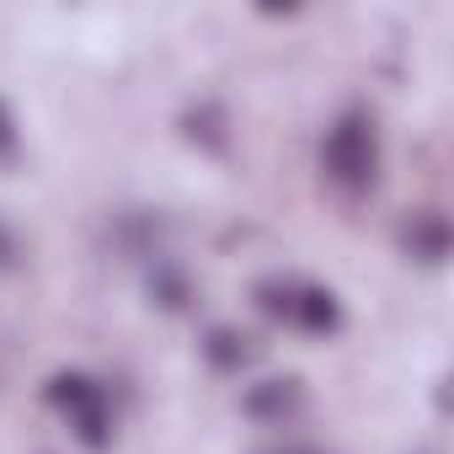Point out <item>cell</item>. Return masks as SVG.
<instances>
[{
	"label": "cell",
	"instance_id": "1",
	"mask_svg": "<svg viewBox=\"0 0 454 454\" xmlns=\"http://www.w3.org/2000/svg\"><path fill=\"white\" fill-rule=\"evenodd\" d=\"M321 171L348 198H358V192L374 187V176H380V129H374L369 113L353 107V113H342L326 129V139H321Z\"/></svg>",
	"mask_w": 454,
	"mask_h": 454
},
{
	"label": "cell",
	"instance_id": "11",
	"mask_svg": "<svg viewBox=\"0 0 454 454\" xmlns=\"http://www.w3.org/2000/svg\"><path fill=\"white\" fill-rule=\"evenodd\" d=\"M12 268H22V236L0 219V273H12Z\"/></svg>",
	"mask_w": 454,
	"mask_h": 454
},
{
	"label": "cell",
	"instance_id": "2",
	"mask_svg": "<svg viewBox=\"0 0 454 454\" xmlns=\"http://www.w3.org/2000/svg\"><path fill=\"white\" fill-rule=\"evenodd\" d=\"M252 300H257V310H262L268 321H284V326H294V332H305V337H337V332H342V305H337V294L321 289V284L273 273V278H257Z\"/></svg>",
	"mask_w": 454,
	"mask_h": 454
},
{
	"label": "cell",
	"instance_id": "5",
	"mask_svg": "<svg viewBox=\"0 0 454 454\" xmlns=\"http://www.w3.org/2000/svg\"><path fill=\"white\" fill-rule=\"evenodd\" d=\"M401 252H406L411 262H422V268H443V262H449V252H454V231H449V219H443V214H433V208L411 214V219H406V231H401Z\"/></svg>",
	"mask_w": 454,
	"mask_h": 454
},
{
	"label": "cell",
	"instance_id": "7",
	"mask_svg": "<svg viewBox=\"0 0 454 454\" xmlns=\"http://www.w3.org/2000/svg\"><path fill=\"white\" fill-rule=\"evenodd\" d=\"M198 348H203L208 369H219V374H241V369H252V358H257V342H252L247 332H236V326H208Z\"/></svg>",
	"mask_w": 454,
	"mask_h": 454
},
{
	"label": "cell",
	"instance_id": "12",
	"mask_svg": "<svg viewBox=\"0 0 454 454\" xmlns=\"http://www.w3.org/2000/svg\"><path fill=\"white\" fill-rule=\"evenodd\" d=\"M268 454H321V449H310V443H289V449H268Z\"/></svg>",
	"mask_w": 454,
	"mask_h": 454
},
{
	"label": "cell",
	"instance_id": "9",
	"mask_svg": "<svg viewBox=\"0 0 454 454\" xmlns=\"http://www.w3.org/2000/svg\"><path fill=\"white\" fill-rule=\"evenodd\" d=\"M182 129H187V139H198V145H208V150H224V113L214 107V102H198L187 118H182Z\"/></svg>",
	"mask_w": 454,
	"mask_h": 454
},
{
	"label": "cell",
	"instance_id": "10",
	"mask_svg": "<svg viewBox=\"0 0 454 454\" xmlns=\"http://www.w3.org/2000/svg\"><path fill=\"white\" fill-rule=\"evenodd\" d=\"M17 150H22V129H17L12 102L0 97V166H17Z\"/></svg>",
	"mask_w": 454,
	"mask_h": 454
},
{
	"label": "cell",
	"instance_id": "13",
	"mask_svg": "<svg viewBox=\"0 0 454 454\" xmlns=\"http://www.w3.org/2000/svg\"><path fill=\"white\" fill-rule=\"evenodd\" d=\"M422 454H433V449H422Z\"/></svg>",
	"mask_w": 454,
	"mask_h": 454
},
{
	"label": "cell",
	"instance_id": "6",
	"mask_svg": "<svg viewBox=\"0 0 454 454\" xmlns=\"http://www.w3.org/2000/svg\"><path fill=\"white\" fill-rule=\"evenodd\" d=\"M113 241H118L123 257L155 262V257H166V219L150 214V208H129V214H118V224H113Z\"/></svg>",
	"mask_w": 454,
	"mask_h": 454
},
{
	"label": "cell",
	"instance_id": "3",
	"mask_svg": "<svg viewBox=\"0 0 454 454\" xmlns=\"http://www.w3.org/2000/svg\"><path fill=\"white\" fill-rule=\"evenodd\" d=\"M43 395H49V406H59L70 417V427H75V438L86 449H107L113 443V401H107V385H97L81 369H65V374H54L43 385Z\"/></svg>",
	"mask_w": 454,
	"mask_h": 454
},
{
	"label": "cell",
	"instance_id": "4",
	"mask_svg": "<svg viewBox=\"0 0 454 454\" xmlns=\"http://www.w3.org/2000/svg\"><path fill=\"white\" fill-rule=\"evenodd\" d=\"M300 406H305V385H300L294 374H284V380H257V385H247V395H241V411H247L252 422H273V427H284L289 417H300Z\"/></svg>",
	"mask_w": 454,
	"mask_h": 454
},
{
	"label": "cell",
	"instance_id": "8",
	"mask_svg": "<svg viewBox=\"0 0 454 454\" xmlns=\"http://www.w3.org/2000/svg\"><path fill=\"white\" fill-rule=\"evenodd\" d=\"M150 294H155V305H166V310H187L192 284H187V273H182L171 257H155V262H150Z\"/></svg>",
	"mask_w": 454,
	"mask_h": 454
}]
</instances>
